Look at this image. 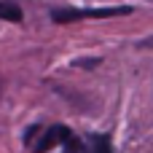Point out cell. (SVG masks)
<instances>
[{"instance_id": "3957f363", "label": "cell", "mask_w": 153, "mask_h": 153, "mask_svg": "<svg viewBox=\"0 0 153 153\" xmlns=\"http://www.w3.org/2000/svg\"><path fill=\"white\" fill-rule=\"evenodd\" d=\"M81 153H113L110 134H105V132H91L86 140H81Z\"/></svg>"}, {"instance_id": "6da1fadb", "label": "cell", "mask_w": 153, "mask_h": 153, "mask_svg": "<svg viewBox=\"0 0 153 153\" xmlns=\"http://www.w3.org/2000/svg\"><path fill=\"white\" fill-rule=\"evenodd\" d=\"M126 13H132L129 5H121V8H54L51 19L56 24H67L75 19H110V16H126Z\"/></svg>"}, {"instance_id": "5b68a950", "label": "cell", "mask_w": 153, "mask_h": 153, "mask_svg": "<svg viewBox=\"0 0 153 153\" xmlns=\"http://www.w3.org/2000/svg\"><path fill=\"white\" fill-rule=\"evenodd\" d=\"M143 46H153V38H148V40H143Z\"/></svg>"}, {"instance_id": "277c9868", "label": "cell", "mask_w": 153, "mask_h": 153, "mask_svg": "<svg viewBox=\"0 0 153 153\" xmlns=\"http://www.w3.org/2000/svg\"><path fill=\"white\" fill-rule=\"evenodd\" d=\"M0 19L3 22H22V8L13 3H3L0 0Z\"/></svg>"}, {"instance_id": "7a4b0ae2", "label": "cell", "mask_w": 153, "mask_h": 153, "mask_svg": "<svg viewBox=\"0 0 153 153\" xmlns=\"http://www.w3.org/2000/svg\"><path fill=\"white\" fill-rule=\"evenodd\" d=\"M75 132L73 129H67V126H51V129H46V132H40V140L38 143H32V153H48L54 151L56 145H65L70 137H73Z\"/></svg>"}]
</instances>
